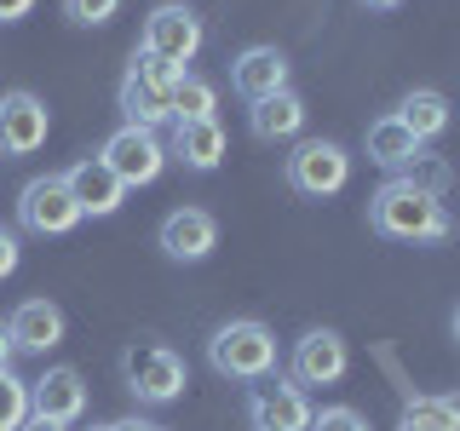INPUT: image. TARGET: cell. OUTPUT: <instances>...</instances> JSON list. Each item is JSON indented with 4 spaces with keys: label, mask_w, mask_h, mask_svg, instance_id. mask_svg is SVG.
<instances>
[{
    "label": "cell",
    "mask_w": 460,
    "mask_h": 431,
    "mask_svg": "<svg viewBox=\"0 0 460 431\" xmlns=\"http://www.w3.org/2000/svg\"><path fill=\"white\" fill-rule=\"evenodd\" d=\"M201 40H208V29H201V18L190 6H155L150 18H144V35H138V52L150 57H167V64H190V57L201 52Z\"/></svg>",
    "instance_id": "9"
},
{
    "label": "cell",
    "mask_w": 460,
    "mask_h": 431,
    "mask_svg": "<svg viewBox=\"0 0 460 431\" xmlns=\"http://www.w3.org/2000/svg\"><path fill=\"white\" fill-rule=\"evenodd\" d=\"M64 184H69V196H75L81 219H115V213H121V201H127V184L104 167V155H86V162H75V167L64 172Z\"/></svg>",
    "instance_id": "13"
},
{
    "label": "cell",
    "mask_w": 460,
    "mask_h": 431,
    "mask_svg": "<svg viewBox=\"0 0 460 431\" xmlns=\"http://www.w3.org/2000/svg\"><path fill=\"white\" fill-rule=\"evenodd\" d=\"M29 12H35V0H0V23H18Z\"/></svg>",
    "instance_id": "28"
},
{
    "label": "cell",
    "mask_w": 460,
    "mask_h": 431,
    "mask_svg": "<svg viewBox=\"0 0 460 431\" xmlns=\"http://www.w3.org/2000/svg\"><path fill=\"white\" fill-rule=\"evenodd\" d=\"M172 162H184L190 172H213L225 162V127H219V115L213 121H184V127H172Z\"/></svg>",
    "instance_id": "18"
},
{
    "label": "cell",
    "mask_w": 460,
    "mask_h": 431,
    "mask_svg": "<svg viewBox=\"0 0 460 431\" xmlns=\"http://www.w3.org/2000/svg\"><path fill=\"white\" fill-rule=\"evenodd\" d=\"M110 431H162V426H150V420H138V414H127V420H110Z\"/></svg>",
    "instance_id": "30"
},
{
    "label": "cell",
    "mask_w": 460,
    "mask_h": 431,
    "mask_svg": "<svg viewBox=\"0 0 460 431\" xmlns=\"http://www.w3.org/2000/svg\"><path fill=\"white\" fill-rule=\"evenodd\" d=\"M392 115H397V121L409 127V133L420 138V144H426V138H438V133H449V121H455V115H449V98L431 92V86H414V92L402 98Z\"/></svg>",
    "instance_id": "20"
},
{
    "label": "cell",
    "mask_w": 460,
    "mask_h": 431,
    "mask_svg": "<svg viewBox=\"0 0 460 431\" xmlns=\"http://www.w3.org/2000/svg\"><path fill=\"white\" fill-rule=\"evenodd\" d=\"M208 363L213 374H225V380H265V374H277V334H270L265 322H253V316H230V322L213 328L208 339Z\"/></svg>",
    "instance_id": "2"
},
{
    "label": "cell",
    "mask_w": 460,
    "mask_h": 431,
    "mask_svg": "<svg viewBox=\"0 0 460 431\" xmlns=\"http://www.w3.org/2000/svg\"><path fill=\"white\" fill-rule=\"evenodd\" d=\"M311 397L305 385L282 380V374H265V380L248 385V426L253 431H311Z\"/></svg>",
    "instance_id": "7"
},
{
    "label": "cell",
    "mask_w": 460,
    "mask_h": 431,
    "mask_svg": "<svg viewBox=\"0 0 460 431\" xmlns=\"http://www.w3.org/2000/svg\"><path fill=\"white\" fill-rule=\"evenodd\" d=\"M98 155H104V167L127 184V190L155 184V179L167 172V162H172L167 144H162V133H150V127H127V121L104 138V150H98Z\"/></svg>",
    "instance_id": "5"
},
{
    "label": "cell",
    "mask_w": 460,
    "mask_h": 431,
    "mask_svg": "<svg viewBox=\"0 0 460 431\" xmlns=\"http://www.w3.org/2000/svg\"><path fill=\"white\" fill-rule=\"evenodd\" d=\"M18 265H23L18 230H6V224H0V282H6V277H12V270H18Z\"/></svg>",
    "instance_id": "27"
},
{
    "label": "cell",
    "mask_w": 460,
    "mask_h": 431,
    "mask_svg": "<svg viewBox=\"0 0 460 431\" xmlns=\"http://www.w3.org/2000/svg\"><path fill=\"white\" fill-rule=\"evenodd\" d=\"M6 328H12V345L29 351V356H47L52 345H64V311H58L52 299H23V305L6 316Z\"/></svg>",
    "instance_id": "16"
},
{
    "label": "cell",
    "mask_w": 460,
    "mask_h": 431,
    "mask_svg": "<svg viewBox=\"0 0 460 431\" xmlns=\"http://www.w3.org/2000/svg\"><path fill=\"white\" fill-rule=\"evenodd\" d=\"M397 431H460V397H409Z\"/></svg>",
    "instance_id": "21"
},
{
    "label": "cell",
    "mask_w": 460,
    "mask_h": 431,
    "mask_svg": "<svg viewBox=\"0 0 460 431\" xmlns=\"http://www.w3.org/2000/svg\"><path fill=\"white\" fill-rule=\"evenodd\" d=\"M345 368H351V345L334 328H311V334L294 339V356H288V380L294 385H340Z\"/></svg>",
    "instance_id": "10"
},
{
    "label": "cell",
    "mask_w": 460,
    "mask_h": 431,
    "mask_svg": "<svg viewBox=\"0 0 460 431\" xmlns=\"http://www.w3.org/2000/svg\"><path fill=\"white\" fill-rule=\"evenodd\" d=\"M248 127H253V138H265V144L299 138V133H305V98H299L294 86H288V92L259 98V104L248 110Z\"/></svg>",
    "instance_id": "17"
},
{
    "label": "cell",
    "mask_w": 460,
    "mask_h": 431,
    "mask_svg": "<svg viewBox=\"0 0 460 431\" xmlns=\"http://www.w3.org/2000/svg\"><path fill=\"white\" fill-rule=\"evenodd\" d=\"M402 179L414 184V190H426V196H438L443 201V190H449V167L438 162V155H414L409 167H402Z\"/></svg>",
    "instance_id": "24"
},
{
    "label": "cell",
    "mask_w": 460,
    "mask_h": 431,
    "mask_svg": "<svg viewBox=\"0 0 460 431\" xmlns=\"http://www.w3.org/2000/svg\"><path fill=\"white\" fill-rule=\"evenodd\" d=\"M29 414L40 420H58V426H75L86 414V385L75 368H47L40 380H29Z\"/></svg>",
    "instance_id": "14"
},
{
    "label": "cell",
    "mask_w": 460,
    "mask_h": 431,
    "mask_svg": "<svg viewBox=\"0 0 460 431\" xmlns=\"http://www.w3.org/2000/svg\"><path fill=\"white\" fill-rule=\"evenodd\" d=\"M345 179H351V155H345V144H334V138H299L294 155H288V184L311 201L340 196Z\"/></svg>",
    "instance_id": "6"
},
{
    "label": "cell",
    "mask_w": 460,
    "mask_h": 431,
    "mask_svg": "<svg viewBox=\"0 0 460 431\" xmlns=\"http://www.w3.org/2000/svg\"><path fill=\"white\" fill-rule=\"evenodd\" d=\"M52 133V115L35 92H0V155H35Z\"/></svg>",
    "instance_id": "12"
},
{
    "label": "cell",
    "mask_w": 460,
    "mask_h": 431,
    "mask_svg": "<svg viewBox=\"0 0 460 431\" xmlns=\"http://www.w3.org/2000/svg\"><path fill=\"white\" fill-rule=\"evenodd\" d=\"M18 224L29 236H69L81 224V207L69 196L64 172H47V179H29L18 190Z\"/></svg>",
    "instance_id": "8"
},
{
    "label": "cell",
    "mask_w": 460,
    "mask_h": 431,
    "mask_svg": "<svg viewBox=\"0 0 460 431\" xmlns=\"http://www.w3.org/2000/svg\"><path fill=\"white\" fill-rule=\"evenodd\" d=\"M93 431H110V426H93Z\"/></svg>",
    "instance_id": "34"
},
{
    "label": "cell",
    "mask_w": 460,
    "mask_h": 431,
    "mask_svg": "<svg viewBox=\"0 0 460 431\" xmlns=\"http://www.w3.org/2000/svg\"><path fill=\"white\" fill-rule=\"evenodd\" d=\"M311 431H374L357 409H323V414H311Z\"/></svg>",
    "instance_id": "26"
},
{
    "label": "cell",
    "mask_w": 460,
    "mask_h": 431,
    "mask_svg": "<svg viewBox=\"0 0 460 431\" xmlns=\"http://www.w3.org/2000/svg\"><path fill=\"white\" fill-rule=\"evenodd\" d=\"M230 86H236L248 104H259V98H270V92H288V57L277 47L236 52V64H230Z\"/></svg>",
    "instance_id": "15"
},
{
    "label": "cell",
    "mask_w": 460,
    "mask_h": 431,
    "mask_svg": "<svg viewBox=\"0 0 460 431\" xmlns=\"http://www.w3.org/2000/svg\"><path fill=\"white\" fill-rule=\"evenodd\" d=\"M12 356H18V345H12V328H6V316H0V368H12Z\"/></svg>",
    "instance_id": "29"
},
{
    "label": "cell",
    "mask_w": 460,
    "mask_h": 431,
    "mask_svg": "<svg viewBox=\"0 0 460 431\" xmlns=\"http://www.w3.org/2000/svg\"><path fill=\"white\" fill-rule=\"evenodd\" d=\"M18 431H69V426H58V420H40V414H29V420Z\"/></svg>",
    "instance_id": "31"
},
{
    "label": "cell",
    "mask_w": 460,
    "mask_h": 431,
    "mask_svg": "<svg viewBox=\"0 0 460 431\" xmlns=\"http://www.w3.org/2000/svg\"><path fill=\"white\" fill-rule=\"evenodd\" d=\"M357 6H368V12H392V6H402V0H357Z\"/></svg>",
    "instance_id": "32"
},
{
    "label": "cell",
    "mask_w": 460,
    "mask_h": 431,
    "mask_svg": "<svg viewBox=\"0 0 460 431\" xmlns=\"http://www.w3.org/2000/svg\"><path fill=\"white\" fill-rule=\"evenodd\" d=\"M368 224L380 230V236H392V242H443L449 236V213H443V201L438 196H426V190H414L409 179H385L380 190L368 196Z\"/></svg>",
    "instance_id": "1"
},
{
    "label": "cell",
    "mask_w": 460,
    "mask_h": 431,
    "mask_svg": "<svg viewBox=\"0 0 460 431\" xmlns=\"http://www.w3.org/2000/svg\"><path fill=\"white\" fill-rule=\"evenodd\" d=\"M115 12H121V0H64V18L75 29H104Z\"/></svg>",
    "instance_id": "25"
},
{
    "label": "cell",
    "mask_w": 460,
    "mask_h": 431,
    "mask_svg": "<svg viewBox=\"0 0 460 431\" xmlns=\"http://www.w3.org/2000/svg\"><path fill=\"white\" fill-rule=\"evenodd\" d=\"M155 242H162V253L172 265H201L219 248V219L208 207H172L162 219V230H155Z\"/></svg>",
    "instance_id": "11"
},
{
    "label": "cell",
    "mask_w": 460,
    "mask_h": 431,
    "mask_svg": "<svg viewBox=\"0 0 460 431\" xmlns=\"http://www.w3.org/2000/svg\"><path fill=\"white\" fill-rule=\"evenodd\" d=\"M184 69L167 64V57H150V52H133V64H127V81H121V115L127 127H150V133H162L172 121V86H179Z\"/></svg>",
    "instance_id": "3"
},
{
    "label": "cell",
    "mask_w": 460,
    "mask_h": 431,
    "mask_svg": "<svg viewBox=\"0 0 460 431\" xmlns=\"http://www.w3.org/2000/svg\"><path fill=\"white\" fill-rule=\"evenodd\" d=\"M455 339H460V311H455Z\"/></svg>",
    "instance_id": "33"
},
{
    "label": "cell",
    "mask_w": 460,
    "mask_h": 431,
    "mask_svg": "<svg viewBox=\"0 0 460 431\" xmlns=\"http://www.w3.org/2000/svg\"><path fill=\"white\" fill-rule=\"evenodd\" d=\"M213 110H219V92H213L201 75H190V69H184L179 86H172V127H184V121H213Z\"/></svg>",
    "instance_id": "22"
},
{
    "label": "cell",
    "mask_w": 460,
    "mask_h": 431,
    "mask_svg": "<svg viewBox=\"0 0 460 431\" xmlns=\"http://www.w3.org/2000/svg\"><path fill=\"white\" fill-rule=\"evenodd\" d=\"M23 420H29V380L0 368V431H18Z\"/></svg>",
    "instance_id": "23"
},
{
    "label": "cell",
    "mask_w": 460,
    "mask_h": 431,
    "mask_svg": "<svg viewBox=\"0 0 460 431\" xmlns=\"http://www.w3.org/2000/svg\"><path fill=\"white\" fill-rule=\"evenodd\" d=\"M414 155H420V138H414L409 127L397 121V115H380V121H368V162H374V167H385V172L397 179V172L409 167Z\"/></svg>",
    "instance_id": "19"
},
{
    "label": "cell",
    "mask_w": 460,
    "mask_h": 431,
    "mask_svg": "<svg viewBox=\"0 0 460 431\" xmlns=\"http://www.w3.org/2000/svg\"><path fill=\"white\" fill-rule=\"evenodd\" d=\"M121 380H127V391H133L144 409H167V402L184 397L190 374H184V356L172 351V345H162V339H138L133 351L121 356Z\"/></svg>",
    "instance_id": "4"
}]
</instances>
